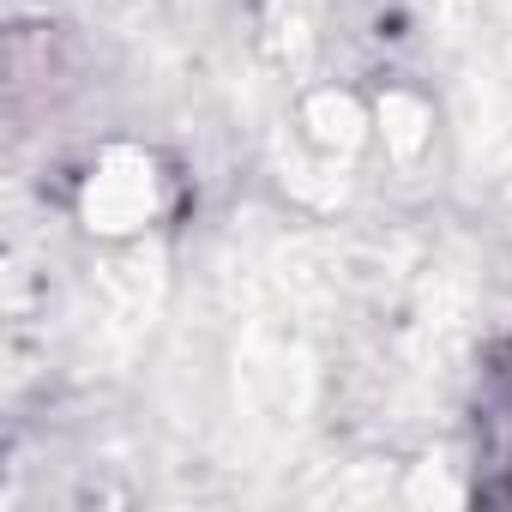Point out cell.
<instances>
[{"mask_svg": "<svg viewBox=\"0 0 512 512\" xmlns=\"http://www.w3.org/2000/svg\"><path fill=\"white\" fill-rule=\"evenodd\" d=\"M163 211V175L157 157L139 145H109L97 169L79 187V217L91 235H139Z\"/></svg>", "mask_w": 512, "mask_h": 512, "instance_id": "cell-1", "label": "cell"}, {"mask_svg": "<svg viewBox=\"0 0 512 512\" xmlns=\"http://www.w3.org/2000/svg\"><path fill=\"white\" fill-rule=\"evenodd\" d=\"M374 115H380L386 151H392L398 163H416V157L428 151V139H434V115H428V103H422V97H410V91H386Z\"/></svg>", "mask_w": 512, "mask_h": 512, "instance_id": "cell-2", "label": "cell"}, {"mask_svg": "<svg viewBox=\"0 0 512 512\" xmlns=\"http://www.w3.org/2000/svg\"><path fill=\"white\" fill-rule=\"evenodd\" d=\"M302 127H308V139H314L320 151H356L368 121H362L356 97H344V91H320V97H308Z\"/></svg>", "mask_w": 512, "mask_h": 512, "instance_id": "cell-3", "label": "cell"}]
</instances>
